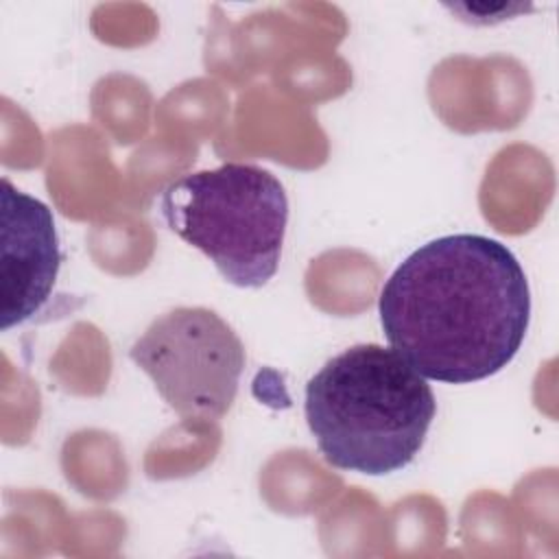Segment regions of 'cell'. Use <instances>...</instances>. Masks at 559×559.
Returning a JSON list of instances; mask_svg holds the SVG:
<instances>
[{
  "instance_id": "6da1fadb",
  "label": "cell",
  "mask_w": 559,
  "mask_h": 559,
  "mask_svg": "<svg viewBox=\"0 0 559 559\" xmlns=\"http://www.w3.org/2000/svg\"><path fill=\"white\" fill-rule=\"evenodd\" d=\"M384 336L417 373L469 384L502 371L531 323V290L513 251L480 234L415 249L378 299Z\"/></svg>"
},
{
  "instance_id": "7a4b0ae2",
  "label": "cell",
  "mask_w": 559,
  "mask_h": 559,
  "mask_svg": "<svg viewBox=\"0 0 559 559\" xmlns=\"http://www.w3.org/2000/svg\"><path fill=\"white\" fill-rule=\"evenodd\" d=\"M304 413L328 465L384 476L419 454L437 402L426 378L395 349L360 343L308 380Z\"/></svg>"
},
{
  "instance_id": "3957f363",
  "label": "cell",
  "mask_w": 559,
  "mask_h": 559,
  "mask_svg": "<svg viewBox=\"0 0 559 559\" xmlns=\"http://www.w3.org/2000/svg\"><path fill=\"white\" fill-rule=\"evenodd\" d=\"M166 225L203 251L234 286L260 288L280 266L288 197L253 164H223L170 181L159 199Z\"/></svg>"
},
{
  "instance_id": "5b68a950",
  "label": "cell",
  "mask_w": 559,
  "mask_h": 559,
  "mask_svg": "<svg viewBox=\"0 0 559 559\" xmlns=\"http://www.w3.org/2000/svg\"><path fill=\"white\" fill-rule=\"evenodd\" d=\"M0 186V328L7 332L33 319L48 304L61 266V251L50 207L17 190L7 177Z\"/></svg>"
},
{
  "instance_id": "277c9868",
  "label": "cell",
  "mask_w": 559,
  "mask_h": 559,
  "mask_svg": "<svg viewBox=\"0 0 559 559\" xmlns=\"http://www.w3.org/2000/svg\"><path fill=\"white\" fill-rule=\"evenodd\" d=\"M129 358L181 419L207 424L221 419L236 400L245 345L214 310L179 306L146 328Z\"/></svg>"
}]
</instances>
